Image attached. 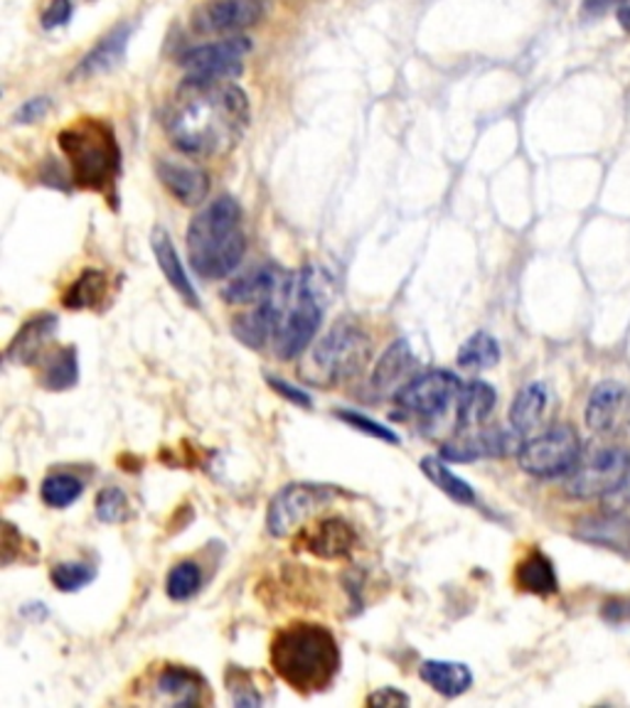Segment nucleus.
<instances>
[{"label":"nucleus","mask_w":630,"mask_h":708,"mask_svg":"<svg viewBox=\"0 0 630 708\" xmlns=\"http://www.w3.org/2000/svg\"><path fill=\"white\" fill-rule=\"evenodd\" d=\"M461 379L446 369H431L419 377H411L405 387L395 394V406L401 413L419 416V419H436L458 401Z\"/></svg>","instance_id":"obj_10"},{"label":"nucleus","mask_w":630,"mask_h":708,"mask_svg":"<svg viewBox=\"0 0 630 708\" xmlns=\"http://www.w3.org/2000/svg\"><path fill=\"white\" fill-rule=\"evenodd\" d=\"M170 143L192 158H220L240 145L250 126V101L226 81H188L165 111Z\"/></svg>","instance_id":"obj_1"},{"label":"nucleus","mask_w":630,"mask_h":708,"mask_svg":"<svg viewBox=\"0 0 630 708\" xmlns=\"http://www.w3.org/2000/svg\"><path fill=\"white\" fill-rule=\"evenodd\" d=\"M59 328V320L53 312H43V316L30 318L23 328L15 332V338L10 340L5 350V359L18 367H30L45 357V345Z\"/></svg>","instance_id":"obj_16"},{"label":"nucleus","mask_w":630,"mask_h":708,"mask_svg":"<svg viewBox=\"0 0 630 708\" xmlns=\"http://www.w3.org/2000/svg\"><path fill=\"white\" fill-rule=\"evenodd\" d=\"M151 246H153V254H156V262L163 270L165 280H168V284L173 286L175 294H178L190 308H200V298H198V294H195L190 276L185 274L183 262L178 258V252H175L168 232H165V229H161V226L153 229Z\"/></svg>","instance_id":"obj_22"},{"label":"nucleus","mask_w":630,"mask_h":708,"mask_svg":"<svg viewBox=\"0 0 630 708\" xmlns=\"http://www.w3.org/2000/svg\"><path fill=\"white\" fill-rule=\"evenodd\" d=\"M129 37H131L129 25H121L113 30V33L101 40V43L91 49L85 57V62L77 67V77L81 79L97 77V75H104V71H109L111 67H117L123 57V52H126Z\"/></svg>","instance_id":"obj_25"},{"label":"nucleus","mask_w":630,"mask_h":708,"mask_svg":"<svg viewBox=\"0 0 630 708\" xmlns=\"http://www.w3.org/2000/svg\"><path fill=\"white\" fill-rule=\"evenodd\" d=\"M69 18H71L69 0H49V5L45 8V13H43V25L47 30H53L59 25H67Z\"/></svg>","instance_id":"obj_39"},{"label":"nucleus","mask_w":630,"mask_h":708,"mask_svg":"<svg viewBox=\"0 0 630 708\" xmlns=\"http://www.w3.org/2000/svg\"><path fill=\"white\" fill-rule=\"evenodd\" d=\"M630 475V453L626 447H604L578 461L566 480V493L576 499L606 497Z\"/></svg>","instance_id":"obj_9"},{"label":"nucleus","mask_w":630,"mask_h":708,"mask_svg":"<svg viewBox=\"0 0 630 708\" xmlns=\"http://www.w3.org/2000/svg\"><path fill=\"white\" fill-rule=\"evenodd\" d=\"M520 467L532 477H562L570 475L582 461V441L570 423H556L537 439L522 443L518 453Z\"/></svg>","instance_id":"obj_7"},{"label":"nucleus","mask_w":630,"mask_h":708,"mask_svg":"<svg viewBox=\"0 0 630 708\" xmlns=\"http://www.w3.org/2000/svg\"><path fill=\"white\" fill-rule=\"evenodd\" d=\"M262 15V0H210L195 13L192 27L200 35H230L259 23Z\"/></svg>","instance_id":"obj_13"},{"label":"nucleus","mask_w":630,"mask_h":708,"mask_svg":"<svg viewBox=\"0 0 630 708\" xmlns=\"http://www.w3.org/2000/svg\"><path fill=\"white\" fill-rule=\"evenodd\" d=\"M618 23H621L626 30H630V3L628 0L621 8H618Z\"/></svg>","instance_id":"obj_43"},{"label":"nucleus","mask_w":630,"mask_h":708,"mask_svg":"<svg viewBox=\"0 0 630 708\" xmlns=\"http://www.w3.org/2000/svg\"><path fill=\"white\" fill-rule=\"evenodd\" d=\"M357 541L355 529L343 517L318 519L316 527L301 531V536L294 541L296 551H308L318 558H343L353 551Z\"/></svg>","instance_id":"obj_15"},{"label":"nucleus","mask_w":630,"mask_h":708,"mask_svg":"<svg viewBox=\"0 0 630 708\" xmlns=\"http://www.w3.org/2000/svg\"><path fill=\"white\" fill-rule=\"evenodd\" d=\"M97 519L104 524H121L129 519V499L119 487H107L97 495Z\"/></svg>","instance_id":"obj_34"},{"label":"nucleus","mask_w":630,"mask_h":708,"mask_svg":"<svg viewBox=\"0 0 630 708\" xmlns=\"http://www.w3.org/2000/svg\"><path fill=\"white\" fill-rule=\"evenodd\" d=\"M226 686H230V694H232V701L236 706H259L264 699L259 696V692L254 689L252 684V676L242 672L240 666L236 670L226 672Z\"/></svg>","instance_id":"obj_36"},{"label":"nucleus","mask_w":630,"mask_h":708,"mask_svg":"<svg viewBox=\"0 0 630 708\" xmlns=\"http://www.w3.org/2000/svg\"><path fill=\"white\" fill-rule=\"evenodd\" d=\"M546 401H550V394H546V387L542 381H532L522 387L510 406L512 429L522 435L534 431L546 411Z\"/></svg>","instance_id":"obj_26"},{"label":"nucleus","mask_w":630,"mask_h":708,"mask_svg":"<svg viewBox=\"0 0 630 708\" xmlns=\"http://www.w3.org/2000/svg\"><path fill=\"white\" fill-rule=\"evenodd\" d=\"M158 177L175 200L195 207L200 204L210 192V177L205 170L195 168V165L180 163V161H161L158 163Z\"/></svg>","instance_id":"obj_18"},{"label":"nucleus","mask_w":630,"mask_h":708,"mask_svg":"<svg viewBox=\"0 0 630 708\" xmlns=\"http://www.w3.org/2000/svg\"><path fill=\"white\" fill-rule=\"evenodd\" d=\"M49 109V99L45 97H37V99H30L27 103L20 107V111L15 113V121L18 123H33L37 119H43Z\"/></svg>","instance_id":"obj_41"},{"label":"nucleus","mask_w":630,"mask_h":708,"mask_svg":"<svg viewBox=\"0 0 630 708\" xmlns=\"http://www.w3.org/2000/svg\"><path fill=\"white\" fill-rule=\"evenodd\" d=\"M266 384H268V387H272L276 394H281V397H284L286 401H291V403H296V406H301V409H311V406H313L311 394H306L303 389L294 387V384H288V381H284V379H276V377H272V374H268V377H266Z\"/></svg>","instance_id":"obj_37"},{"label":"nucleus","mask_w":630,"mask_h":708,"mask_svg":"<svg viewBox=\"0 0 630 708\" xmlns=\"http://www.w3.org/2000/svg\"><path fill=\"white\" fill-rule=\"evenodd\" d=\"M515 583H518L520 590L532 593V596H552L560 588L552 561L542 551H532L520 561L518 568H515Z\"/></svg>","instance_id":"obj_27"},{"label":"nucleus","mask_w":630,"mask_h":708,"mask_svg":"<svg viewBox=\"0 0 630 708\" xmlns=\"http://www.w3.org/2000/svg\"><path fill=\"white\" fill-rule=\"evenodd\" d=\"M252 43L246 37H230L220 43L192 47L180 57L188 81H226L236 77L250 55Z\"/></svg>","instance_id":"obj_11"},{"label":"nucleus","mask_w":630,"mask_h":708,"mask_svg":"<svg viewBox=\"0 0 630 708\" xmlns=\"http://www.w3.org/2000/svg\"><path fill=\"white\" fill-rule=\"evenodd\" d=\"M623 3H626V0H584L582 13L586 18H598V15L608 13V10H611L614 5H623Z\"/></svg>","instance_id":"obj_42"},{"label":"nucleus","mask_w":630,"mask_h":708,"mask_svg":"<svg viewBox=\"0 0 630 708\" xmlns=\"http://www.w3.org/2000/svg\"><path fill=\"white\" fill-rule=\"evenodd\" d=\"M294 276L286 274L284 268L266 264L250 270L242 278L232 280L224 288V300L232 306H250V303H288L294 296Z\"/></svg>","instance_id":"obj_12"},{"label":"nucleus","mask_w":630,"mask_h":708,"mask_svg":"<svg viewBox=\"0 0 630 708\" xmlns=\"http://www.w3.org/2000/svg\"><path fill=\"white\" fill-rule=\"evenodd\" d=\"M202 586V568L195 561H180L175 564L165 580V590L173 600H188Z\"/></svg>","instance_id":"obj_32"},{"label":"nucleus","mask_w":630,"mask_h":708,"mask_svg":"<svg viewBox=\"0 0 630 708\" xmlns=\"http://www.w3.org/2000/svg\"><path fill=\"white\" fill-rule=\"evenodd\" d=\"M272 666L298 694L325 692L340 670L335 634L316 622L288 624L272 640Z\"/></svg>","instance_id":"obj_2"},{"label":"nucleus","mask_w":630,"mask_h":708,"mask_svg":"<svg viewBox=\"0 0 630 708\" xmlns=\"http://www.w3.org/2000/svg\"><path fill=\"white\" fill-rule=\"evenodd\" d=\"M626 507H630V475L626 477V480L618 485L614 493H608L604 497V509H606V515H621Z\"/></svg>","instance_id":"obj_38"},{"label":"nucleus","mask_w":630,"mask_h":708,"mask_svg":"<svg viewBox=\"0 0 630 708\" xmlns=\"http://www.w3.org/2000/svg\"><path fill=\"white\" fill-rule=\"evenodd\" d=\"M95 576V566L81 564V561H65V564H57L49 571V580H53V586L62 593H77L89 586Z\"/></svg>","instance_id":"obj_33"},{"label":"nucleus","mask_w":630,"mask_h":708,"mask_svg":"<svg viewBox=\"0 0 630 708\" xmlns=\"http://www.w3.org/2000/svg\"><path fill=\"white\" fill-rule=\"evenodd\" d=\"M246 234L242 207L230 195L217 197L188 226V256L198 276L226 278L242 264Z\"/></svg>","instance_id":"obj_3"},{"label":"nucleus","mask_w":630,"mask_h":708,"mask_svg":"<svg viewBox=\"0 0 630 708\" xmlns=\"http://www.w3.org/2000/svg\"><path fill=\"white\" fill-rule=\"evenodd\" d=\"M338 497V489L316 483H294L278 489L266 512V529L272 536H288L301 529L320 509H325Z\"/></svg>","instance_id":"obj_8"},{"label":"nucleus","mask_w":630,"mask_h":708,"mask_svg":"<svg viewBox=\"0 0 630 708\" xmlns=\"http://www.w3.org/2000/svg\"><path fill=\"white\" fill-rule=\"evenodd\" d=\"M498 403V394L480 379L463 384L458 394V409H456V433H473L480 431L483 423L490 419Z\"/></svg>","instance_id":"obj_21"},{"label":"nucleus","mask_w":630,"mask_h":708,"mask_svg":"<svg viewBox=\"0 0 630 708\" xmlns=\"http://www.w3.org/2000/svg\"><path fill=\"white\" fill-rule=\"evenodd\" d=\"M107 294H109L107 276L101 274V270L89 268L65 290L62 303H65V308L69 310H89V308H99V303L104 300Z\"/></svg>","instance_id":"obj_29"},{"label":"nucleus","mask_w":630,"mask_h":708,"mask_svg":"<svg viewBox=\"0 0 630 708\" xmlns=\"http://www.w3.org/2000/svg\"><path fill=\"white\" fill-rule=\"evenodd\" d=\"M40 387L47 391H67L79 381V359L75 347H59L40 359Z\"/></svg>","instance_id":"obj_24"},{"label":"nucleus","mask_w":630,"mask_h":708,"mask_svg":"<svg viewBox=\"0 0 630 708\" xmlns=\"http://www.w3.org/2000/svg\"><path fill=\"white\" fill-rule=\"evenodd\" d=\"M419 676L423 684H429L433 692L446 696V699H456V696L466 694L473 686V674L468 666L461 662L429 660L421 664Z\"/></svg>","instance_id":"obj_23"},{"label":"nucleus","mask_w":630,"mask_h":708,"mask_svg":"<svg viewBox=\"0 0 630 708\" xmlns=\"http://www.w3.org/2000/svg\"><path fill=\"white\" fill-rule=\"evenodd\" d=\"M205 692H208V684H205L202 674L180 664L165 666V670H161L156 684H153L156 699L170 706H198L202 704Z\"/></svg>","instance_id":"obj_17"},{"label":"nucleus","mask_w":630,"mask_h":708,"mask_svg":"<svg viewBox=\"0 0 630 708\" xmlns=\"http://www.w3.org/2000/svg\"><path fill=\"white\" fill-rule=\"evenodd\" d=\"M626 399H628V391L623 384L618 381H601L596 384L592 397L586 401V411H584V419L586 425L592 429L594 433H608L621 419V413L626 409Z\"/></svg>","instance_id":"obj_19"},{"label":"nucleus","mask_w":630,"mask_h":708,"mask_svg":"<svg viewBox=\"0 0 630 708\" xmlns=\"http://www.w3.org/2000/svg\"><path fill=\"white\" fill-rule=\"evenodd\" d=\"M372 357V340L357 320L343 318L330 328L313 350V362L330 381L357 377Z\"/></svg>","instance_id":"obj_6"},{"label":"nucleus","mask_w":630,"mask_h":708,"mask_svg":"<svg viewBox=\"0 0 630 708\" xmlns=\"http://www.w3.org/2000/svg\"><path fill=\"white\" fill-rule=\"evenodd\" d=\"M367 706H409L411 699L399 689H391V686H385V689H377L375 694L367 696Z\"/></svg>","instance_id":"obj_40"},{"label":"nucleus","mask_w":630,"mask_h":708,"mask_svg":"<svg viewBox=\"0 0 630 708\" xmlns=\"http://www.w3.org/2000/svg\"><path fill=\"white\" fill-rule=\"evenodd\" d=\"M328 303L325 278L316 268H303L294 276V296L291 303L286 308V316L281 320L274 338V352L278 359H296L298 354H303L311 342L316 340V332L323 322V312Z\"/></svg>","instance_id":"obj_5"},{"label":"nucleus","mask_w":630,"mask_h":708,"mask_svg":"<svg viewBox=\"0 0 630 708\" xmlns=\"http://www.w3.org/2000/svg\"><path fill=\"white\" fill-rule=\"evenodd\" d=\"M85 493V483L75 475H47L45 483L40 485V497L53 509H67L77 502Z\"/></svg>","instance_id":"obj_31"},{"label":"nucleus","mask_w":630,"mask_h":708,"mask_svg":"<svg viewBox=\"0 0 630 708\" xmlns=\"http://www.w3.org/2000/svg\"><path fill=\"white\" fill-rule=\"evenodd\" d=\"M59 151L71 168V180L81 190L113 197L121 168L117 135L104 121L85 119L57 135Z\"/></svg>","instance_id":"obj_4"},{"label":"nucleus","mask_w":630,"mask_h":708,"mask_svg":"<svg viewBox=\"0 0 630 708\" xmlns=\"http://www.w3.org/2000/svg\"><path fill=\"white\" fill-rule=\"evenodd\" d=\"M340 421L347 423L350 429H355L357 433H365L369 435V439H377L382 443H389V445H399V435L397 433H391L387 425H382L377 421H372L367 419V416L363 413H355V411H338L335 413Z\"/></svg>","instance_id":"obj_35"},{"label":"nucleus","mask_w":630,"mask_h":708,"mask_svg":"<svg viewBox=\"0 0 630 708\" xmlns=\"http://www.w3.org/2000/svg\"><path fill=\"white\" fill-rule=\"evenodd\" d=\"M421 473L427 475V480L436 485L443 495L451 497L453 502L466 505V507L475 505V489L466 480H463V477L451 473L441 457H423Z\"/></svg>","instance_id":"obj_28"},{"label":"nucleus","mask_w":630,"mask_h":708,"mask_svg":"<svg viewBox=\"0 0 630 708\" xmlns=\"http://www.w3.org/2000/svg\"><path fill=\"white\" fill-rule=\"evenodd\" d=\"M458 367L468 372H483L493 369L500 362V345L498 340L488 332H475L458 350Z\"/></svg>","instance_id":"obj_30"},{"label":"nucleus","mask_w":630,"mask_h":708,"mask_svg":"<svg viewBox=\"0 0 630 708\" xmlns=\"http://www.w3.org/2000/svg\"><path fill=\"white\" fill-rule=\"evenodd\" d=\"M415 352H411L409 342L405 338H399L397 342H391L389 350L382 354V359L377 362L375 372H372L369 379V389L379 394V397H387L391 391H399L405 387V377L415 369Z\"/></svg>","instance_id":"obj_20"},{"label":"nucleus","mask_w":630,"mask_h":708,"mask_svg":"<svg viewBox=\"0 0 630 708\" xmlns=\"http://www.w3.org/2000/svg\"><path fill=\"white\" fill-rule=\"evenodd\" d=\"M518 431H473V433H456L451 443L441 445V457L449 463H475L483 457H505L510 453H520L522 441Z\"/></svg>","instance_id":"obj_14"}]
</instances>
